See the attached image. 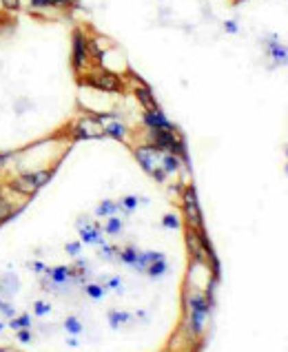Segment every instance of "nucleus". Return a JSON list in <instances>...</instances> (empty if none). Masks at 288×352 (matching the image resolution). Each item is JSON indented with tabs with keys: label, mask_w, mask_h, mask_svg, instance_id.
<instances>
[{
	"label": "nucleus",
	"mask_w": 288,
	"mask_h": 352,
	"mask_svg": "<svg viewBox=\"0 0 288 352\" xmlns=\"http://www.w3.org/2000/svg\"><path fill=\"white\" fill-rule=\"evenodd\" d=\"M58 164L49 166H38V168H14L3 177L5 188L21 202H29L32 197H36L41 190L52 182V177L56 175Z\"/></svg>",
	"instance_id": "f257e3e1"
},
{
	"label": "nucleus",
	"mask_w": 288,
	"mask_h": 352,
	"mask_svg": "<svg viewBox=\"0 0 288 352\" xmlns=\"http://www.w3.org/2000/svg\"><path fill=\"white\" fill-rule=\"evenodd\" d=\"M133 157L137 160V164L142 166L144 173L151 175L155 182H160V184H164L168 177L177 175L184 168L182 157H177L173 153H164V151L146 142L133 146Z\"/></svg>",
	"instance_id": "f03ea898"
},
{
	"label": "nucleus",
	"mask_w": 288,
	"mask_h": 352,
	"mask_svg": "<svg viewBox=\"0 0 288 352\" xmlns=\"http://www.w3.org/2000/svg\"><path fill=\"white\" fill-rule=\"evenodd\" d=\"M78 80H80L85 87L93 89V91H100V94H122L126 89V80L107 67L89 69V72L82 74Z\"/></svg>",
	"instance_id": "7ed1b4c3"
},
{
	"label": "nucleus",
	"mask_w": 288,
	"mask_h": 352,
	"mask_svg": "<svg viewBox=\"0 0 288 352\" xmlns=\"http://www.w3.org/2000/svg\"><path fill=\"white\" fill-rule=\"evenodd\" d=\"M144 142L155 148L164 151V153H173L182 157L186 162V142L180 135V131L175 129H144Z\"/></svg>",
	"instance_id": "20e7f679"
},
{
	"label": "nucleus",
	"mask_w": 288,
	"mask_h": 352,
	"mask_svg": "<svg viewBox=\"0 0 288 352\" xmlns=\"http://www.w3.org/2000/svg\"><path fill=\"white\" fill-rule=\"evenodd\" d=\"M65 135L71 138L74 142H78V140H102L104 129H102V122L93 113H85L67 124Z\"/></svg>",
	"instance_id": "39448f33"
},
{
	"label": "nucleus",
	"mask_w": 288,
	"mask_h": 352,
	"mask_svg": "<svg viewBox=\"0 0 288 352\" xmlns=\"http://www.w3.org/2000/svg\"><path fill=\"white\" fill-rule=\"evenodd\" d=\"M71 67L80 78L89 69H93L91 52H89V36L85 29H74L71 36Z\"/></svg>",
	"instance_id": "423d86ee"
},
{
	"label": "nucleus",
	"mask_w": 288,
	"mask_h": 352,
	"mask_svg": "<svg viewBox=\"0 0 288 352\" xmlns=\"http://www.w3.org/2000/svg\"><path fill=\"white\" fill-rule=\"evenodd\" d=\"M182 213H184L188 228L204 230L202 228V210H200V202H197V193L193 186H186L182 193Z\"/></svg>",
	"instance_id": "0eeeda50"
},
{
	"label": "nucleus",
	"mask_w": 288,
	"mask_h": 352,
	"mask_svg": "<svg viewBox=\"0 0 288 352\" xmlns=\"http://www.w3.org/2000/svg\"><path fill=\"white\" fill-rule=\"evenodd\" d=\"M76 5V0H25L27 14L45 18L49 14H63L67 9H71Z\"/></svg>",
	"instance_id": "6e6552de"
},
{
	"label": "nucleus",
	"mask_w": 288,
	"mask_h": 352,
	"mask_svg": "<svg viewBox=\"0 0 288 352\" xmlns=\"http://www.w3.org/2000/svg\"><path fill=\"white\" fill-rule=\"evenodd\" d=\"M25 206H27V202H21V199H16L12 193H9L5 188L3 177H0V228L21 215Z\"/></svg>",
	"instance_id": "1a4fd4ad"
},
{
	"label": "nucleus",
	"mask_w": 288,
	"mask_h": 352,
	"mask_svg": "<svg viewBox=\"0 0 288 352\" xmlns=\"http://www.w3.org/2000/svg\"><path fill=\"white\" fill-rule=\"evenodd\" d=\"M93 116L102 122L104 138L118 140V142H126V140H129L131 129L126 126V122H122V118L118 113H93Z\"/></svg>",
	"instance_id": "9d476101"
},
{
	"label": "nucleus",
	"mask_w": 288,
	"mask_h": 352,
	"mask_svg": "<svg viewBox=\"0 0 288 352\" xmlns=\"http://www.w3.org/2000/svg\"><path fill=\"white\" fill-rule=\"evenodd\" d=\"M262 45H264V54L273 60L275 67L288 65V45H284L280 38L273 36V34H268V36H264Z\"/></svg>",
	"instance_id": "9b49d317"
},
{
	"label": "nucleus",
	"mask_w": 288,
	"mask_h": 352,
	"mask_svg": "<svg viewBox=\"0 0 288 352\" xmlns=\"http://www.w3.org/2000/svg\"><path fill=\"white\" fill-rule=\"evenodd\" d=\"M135 80V85H133V96L137 100V104L142 107V111H155V109H160V104H157V100L151 91V87H148L146 82H142V80Z\"/></svg>",
	"instance_id": "f8f14e48"
},
{
	"label": "nucleus",
	"mask_w": 288,
	"mask_h": 352,
	"mask_svg": "<svg viewBox=\"0 0 288 352\" xmlns=\"http://www.w3.org/2000/svg\"><path fill=\"white\" fill-rule=\"evenodd\" d=\"M142 124H144V129H175V124L164 116L162 109L142 111Z\"/></svg>",
	"instance_id": "ddd939ff"
},
{
	"label": "nucleus",
	"mask_w": 288,
	"mask_h": 352,
	"mask_svg": "<svg viewBox=\"0 0 288 352\" xmlns=\"http://www.w3.org/2000/svg\"><path fill=\"white\" fill-rule=\"evenodd\" d=\"M18 290H21V279H18L14 273H7L0 277V297H14Z\"/></svg>",
	"instance_id": "4468645a"
},
{
	"label": "nucleus",
	"mask_w": 288,
	"mask_h": 352,
	"mask_svg": "<svg viewBox=\"0 0 288 352\" xmlns=\"http://www.w3.org/2000/svg\"><path fill=\"white\" fill-rule=\"evenodd\" d=\"M78 230H80V239L85 244H100V226L98 224H80L78 222Z\"/></svg>",
	"instance_id": "2eb2a0df"
},
{
	"label": "nucleus",
	"mask_w": 288,
	"mask_h": 352,
	"mask_svg": "<svg viewBox=\"0 0 288 352\" xmlns=\"http://www.w3.org/2000/svg\"><path fill=\"white\" fill-rule=\"evenodd\" d=\"M7 328L9 330H25V328H34V317L29 313H18L16 317H12L7 321Z\"/></svg>",
	"instance_id": "dca6fc26"
},
{
	"label": "nucleus",
	"mask_w": 288,
	"mask_h": 352,
	"mask_svg": "<svg viewBox=\"0 0 288 352\" xmlns=\"http://www.w3.org/2000/svg\"><path fill=\"white\" fill-rule=\"evenodd\" d=\"M16 153H18V148L16 151H0V177H5L9 170H12Z\"/></svg>",
	"instance_id": "f3484780"
},
{
	"label": "nucleus",
	"mask_w": 288,
	"mask_h": 352,
	"mask_svg": "<svg viewBox=\"0 0 288 352\" xmlns=\"http://www.w3.org/2000/svg\"><path fill=\"white\" fill-rule=\"evenodd\" d=\"M63 328L67 330L69 335H80L82 333V321L74 317V315H69L65 321H63Z\"/></svg>",
	"instance_id": "a211bd4d"
},
{
	"label": "nucleus",
	"mask_w": 288,
	"mask_h": 352,
	"mask_svg": "<svg viewBox=\"0 0 288 352\" xmlns=\"http://www.w3.org/2000/svg\"><path fill=\"white\" fill-rule=\"evenodd\" d=\"M34 109V102L29 100L27 96H21L14 102V111H16V116H25V113H29Z\"/></svg>",
	"instance_id": "6ab92c4d"
},
{
	"label": "nucleus",
	"mask_w": 288,
	"mask_h": 352,
	"mask_svg": "<svg viewBox=\"0 0 288 352\" xmlns=\"http://www.w3.org/2000/svg\"><path fill=\"white\" fill-rule=\"evenodd\" d=\"M27 270H32V273L38 277H45L49 273V266L43 259H32V261H27Z\"/></svg>",
	"instance_id": "aec40b11"
},
{
	"label": "nucleus",
	"mask_w": 288,
	"mask_h": 352,
	"mask_svg": "<svg viewBox=\"0 0 288 352\" xmlns=\"http://www.w3.org/2000/svg\"><path fill=\"white\" fill-rule=\"evenodd\" d=\"M118 208H120V204L109 202V199H107V202H102L100 206L96 208V213H98V217H113V213H115Z\"/></svg>",
	"instance_id": "412c9836"
},
{
	"label": "nucleus",
	"mask_w": 288,
	"mask_h": 352,
	"mask_svg": "<svg viewBox=\"0 0 288 352\" xmlns=\"http://www.w3.org/2000/svg\"><path fill=\"white\" fill-rule=\"evenodd\" d=\"M32 310H34L36 317H47L49 313H52V304H49V301H45V299H36Z\"/></svg>",
	"instance_id": "4be33fe9"
},
{
	"label": "nucleus",
	"mask_w": 288,
	"mask_h": 352,
	"mask_svg": "<svg viewBox=\"0 0 288 352\" xmlns=\"http://www.w3.org/2000/svg\"><path fill=\"white\" fill-rule=\"evenodd\" d=\"M0 7H3V12L7 14H16L25 7V0H0Z\"/></svg>",
	"instance_id": "5701e85b"
},
{
	"label": "nucleus",
	"mask_w": 288,
	"mask_h": 352,
	"mask_svg": "<svg viewBox=\"0 0 288 352\" xmlns=\"http://www.w3.org/2000/svg\"><path fill=\"white\" fill-rule=\"evenodd\" d=\"M0 315H3V317L9 321L12 317L18 315V310H16V306L12 304V301H7V299H5V301H3V306H0Z\"/></svg>",
	"instance_id": "b1692460"
},
{
	"label": "nucleus",
	"mask_w": 288,
	"mask_h": 352,
	"mask_svg": "<svg viewBox=\"0 0 288 352\" xmlns=\"http://www.w3.org/2000/svg\"><path fill=\"white\" fill-rule=\"evenodd\" d=\"M16 339L21 341V344H32L34 341V328H25V330H16Z\"/></svg>",
	"instance_id": "393cba45"
},
{
	"label": "nucleus",
	"mask_w": 288,
	"mask_h": 352,
	"mask_svg": "<svg viewBox=\"0 0 288 352\" xmlns=\"http://www.w3.org/2000/svg\"><path fill=\"white\" fill-rule=\"evenodd\" d=\"M104 230H107L109 235L120 233V230H122V222H120V219H118V217H109V222H107Z\"/></svg>",
	"instance_id": "a878e982"
},
{
	"label": "nucleus",
	"mask_w": 288,
	"mask_h": 352,
	"mask_svg": "<svg viewBox=\"0 0 288 352\" xmlns=\"http://www.w3.org/2000/svg\"><path fill=\"white\" fill-rule=\"evenodd\" d=\"M85 293L91 297V299H100L102 297V286H98V284H89L85 286Z\"/></svg>",
	"instance_id": "bb28decb"
},
{
	"label": "nucleus",
	"mask_w": 288,
	"mask_h": 352,
	"mask_svg": "<svg viewBox=\"0 0 288 352\" xmlns=\"http://www.w3.org/2000/svg\"><path fill=\"white\" fill-rule=\"evenodd\" d=\"M80 250H82V244H80V241H69V244L65 246V253H67V255H71V257L80 255Z\"/></svg>",
	"instance_id": "cd10ccee"
},
{
	"label": "nucleus",
	"mask_w": 288,
	"mask_h": 352,
	"mask_svg": "<svg viewBox=\"0 0 288 352\" xmlns=\"http://www.w3.org/2000/svg\"><path fill=\"white\" fill-rule=\"evenodd\" d=\"M129 319V315L126 313H109V321H111V326H120V324H124V321Z\"/></svg>",
	"instance_id": "c85d7f7f"
},
{
	"label": "nucleus",
	"mask_w": 288,
	"mask_h": 352,
	"mask_svg": "<svg viewBox=\"0 0 288 352\" xmlns=\"http://www.w3.org/2000/svg\"><path fill=\"white\" fill-rule=\"evenodd\" d=\"M222 29H224V32L226 34H237V32H240V25H237L235 23V20H224V23H222Z\"/></svg>",
	"instance_id": "c756f323"
},
{
	"label": "nucleus",
	"mask_w": 288,
	"mask_h": 352,
	"mask_svg": "<svg viewBox=\"0 0 288 352\" xmlns=\"http://www.w3.org/2000/svg\"><path fill=\"white\" fill-rule=\"evenodd\" d=\"M162 224H164L166 228H177V226H180V219H177L175 215H164V217H162Z\"/></svg>",
	"instance_id": "7c9ffc66"
},
{
	"label": "nucleus",
	"mask_w": 288,
	"mask_h": 352,
	"mask_svg": "<svg viewBox=\"0 0 288 352\" xmlns=\"http://www.w3.org/2000/svg\"><path fill=\"white\" fill-rule=\"evenodd\" d=\"M120 206H122L124 210H135V206H137V197H131V195L124 197L122 202H120Z\"/></svg>",
	"instance_id": "2f4dec72"
},
{
	"label": "nucleus",
	"mask_w": 288,
	"mask_h": 352,
	"mask_svg": "<svg viewBox=\"0 0 288 352\" xmlns=\"http://www.w3.org/2000/svg\"><path fill=\"white\" fill-rule=\"evenodd\" d=\"M0 352H23V350H18L14 346H0Z\"/></svg>",
	"instance_id": "473e14b6"
},
{
	"label": "nucleus",
	"mask_w": 288,
	"mask_h": 352,
	"mask_svg": "<svg viewBox=\"0 0 288 352\" xmlns=\"http://www.w3.org/2000/svg\"><path fill=\"white\" fill-rule=\"evenodd\" d=\"M5 328H7V324H3V321H0V333H5Z\"/></svg>",
	"instance_id": "72a5a7b5"
},
{
	"label": "nucleus",
	"mask_w": 288,
	"mask_h": 352,
	"mask_svg": "<svg viewBox=\"0 0 288 352\" xmlns=\"http://www.w3.org/2000/svg\"><path fill=\"white\" fill-rule=\"evenodd\" d=\"M3 301H5V299H3V297H0V306H3Z\"/></svg>",
	"instance_id": "f704fd0d"
}]
</instances>
